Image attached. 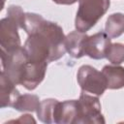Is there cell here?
<instances>
[{"mask_svg":"<svg viewBox=\"0 0 124 124\" xmlns=\"http://www.w3.org/2000/svg\"><path fill=\"white\" fill-rule=\"evenodd\" d=\"M23 29L29 34L24 48L30 61L50 62L64 55L66 38L56 23L46 21L39 15L26 14Z\"/></svg>","mask_w":124,"mask_h":124,"instance_id":"cell-1","label":"cell"},{"mask_svg":"<svg viewBox=\"0 0 124 124\" xmlns=\"http://www.w3.org/2000/svg\"><path fill=\"white\" fill-rule=\"evenodd\" d=\"M109 7V0H79L76 17L78 31L85 32L96 24Z\"/></svg>","mask_w":124,"mask_h":124,"instance_id":"cell-2","label":"cell"},{"mask_svg":"<svg viewBox=\"0 0 124 124\" xmlns=\"http://www.w3.org/2000/svg\"><path fill=\"white\" fill-rule=\"evenodd\" d=\"M78 81L82 91L95 95H102L107 87V82L102 72L91 66H82L78 73Z\"/></svg>","mask_w":124,"mask_h":124,"instance_id":"cell-3","label":"cell"},{"mask_svg":"<svg viewBox=\"0 0 124 124\" xmlns=\"http://www.w3.org/2000/svg\"><path fill=\"white\" fill-rule=\"evenodd\" d=\"M20 27L17 21L12 16H8L1 20L0 38L1 46L5 51H12L20 46V41L17 34V28Z\"/></svg>","mask_w":124,"mask_h":124,"instance_id":"cell-4","label":"cell"},{"mask_svg":"<svg viewBox=\"0 0 124 124\" xmlns=\"http://www.w3.org/2000/svg\"><path fill=\"white\" fill-rule=\"evenodd\" d=\"M110 38L107 33L99 32L93 36L86 37L83 43L84 55L94 59L106 57L108 47L110 46Z\"/></svg>","mask_w":124,"mask_h":124,"instance_id":"cell-5","label":"cell"},{"mask_svg":"<svg viewBox=\"0 0 124 124\" xmlns=\"http://www.w3.org/2000/svg\"><path fill=\"white\" fill-rule=\"evenodd\" d=\"M46 63L47 62H33L28 58L20 84L29 90L36 88L45 77Z\"/></svg>","mask_w":124,"mask_h":124,"instance_id":"cell-6","label":"cell"},{"mask_svg":"<svg viewBox=\"0 0 124 124\" xmlns=\"http://www.w3.org/2000/svg\"><path fill=\"white\" fill-rule=\"evenodd\" d=\"M78 108L79 117H83L82 122H98L95 118H102L99 100L93 96H89L82 92L78 101Z\"/></svg>","mask_w":124,"mask_h":124,"instance_id":"cell-7","label":"cell"},{"mask_svg":"<svg viewBox=\"0 0 124 124\" xmlns=\"http://www.w3.org/2000/svg\"><path fill=\"white\" fill-rule=\"evenodd\" d=\"M18 97L19 94L15 87V83L1 72V107H14Z\"/></svg>","mask_w":124,"mask_h":124,"instance_id":"cell-8","label":"cell"},{"mask_svg":"<svg viewBox=\"0 0 124 124\" xmlns=\"http://www.w3.org/2000/svg\"><path fill=\"white\" fill-rule=\"evenodd\" d=\"M87 36L80 31H74L70 33L65 39L66 50L76 58H79L84 55L83 43Z\"/></svg>","mask_w":124,"mask_h":124,"instance_id":"cell-9","label":"cell"},{"mask_svg":"<svg viewBox=\"0 0 124 124\" xmlns=\"http://www.w3.org/2000/svg\"><path fill=\"white\" fill-rule=\"evenodd\" d=\"M102 74L105 77L108 88L118 89L124 86V68L108 65L103 68Z\"/></svg>","mask_w":124,"mask_h":124,"instance_id":"cell-10","label":"cell"},{"mask_svg":"<svg viewBox=\"0 0 124 124\" xmlns=\"http://www.w3.org/2000/svg\"><path fill=\"white\" fill-rule=\"evenodd\" d=\"M124 32V15L113 14L111 15L106 23V33L110 38L120 36Z\"/></svg>","mask_w":124,"mask_h":124,"instance_id":"cell-11","label":"cell"},{"mask_svg":"<svg viewBox=\"0 0 124 124\" xmlns=\"http://www.w3.org/2000/svg\"><path fill=\"white\" fill-rule=\"evenodd\" d=\"M39 99L34 95H23L19 96L16 102L14 108L18 110H35L39 108Z\"/></svg>","mask_w":124,"mask_h":124,"instance_id":"cell-12","label":"cell"},{"mask_svg":"<svg viewBox=\"0 0 124 124\" xmlns=\"http://www.w3.org/2000/svg\"><path fill=\"white\" fill-rule=\"evenodd\" d=\"M106 57L112 64H120L124 61V46L121 44H113L108 49Z\"/></svg>","mask_w":124,"mask_h":124,"instance_id":"cell-13","label":"cell"},{"mask_svg":"<svg viewBox=\"0 0 124 124\" xmlns=\"http://www.w3.org/2000/svg\"><path fill=\"white\" fill-rule=\"evenodd\" d=\"M52 1H54L57 4H66V5H69V4H74L77 0H52Z\"/></svg>","mask_w":124,"mask_h":124,"instance_id":"cell-14","label":"cell"},{"mask_svg":"<svg viewBox=\"0 0 124 124\" xmlns=\"http://www.w3.org/2000/svg\"><path fill=\"white\" fill-rule=\"evenodd\" d=\"M4 1H5V0H2V2H3V4H4Z\"/></svg>","mask_w":124,"mask_h":124,"instance_id":"cell-15","label":"cell"}]
</instances>
